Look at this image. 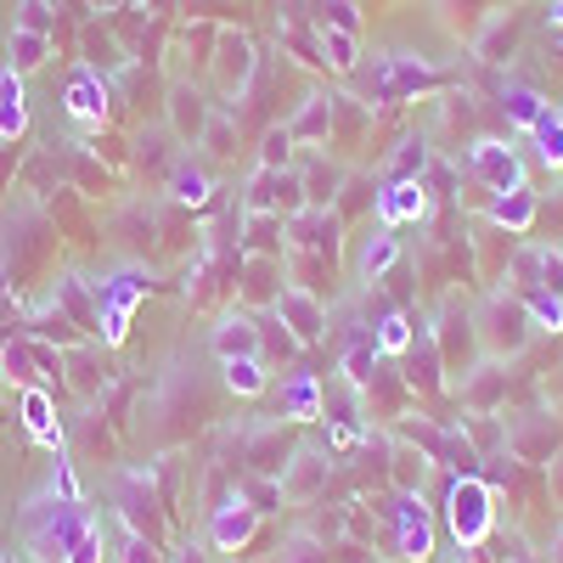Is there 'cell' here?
<instances>
[{"label": "cell", "mask_w": 563, "mask_h": 563, "mask_svg": "<svg viewBox=\"0 0 563 563\" xmlns=\"http://www.w3.org/2000/svg\"><path fill=\"white\" fill-rule=\"evenodd\" d=\"M97 7H102V12H124V7H130V0H97Z\"/></svg>", "instance_id": "cell-58"}, {"label": "cell", "mask_w": 563, "mask_h": 563, "mask_svg": "<svg viewBox=\"0 0 563 563\" xmlns=\"http://www.w3.org/2000/svg\"><path fill=\"white\" fill-rule=\"evenodd\" d=\"M552 18H558V23H563V0H558V7H552Z\"/></svg>", "instance_id": "cell-59"}, {"label": "cell", "mask_w": 563, "mask_h": 563, "mask_svg": "<svg viewBox=\"0 0 563 563\" xmlns=\"http://www.w3.org/2000/svg\"><path fill=\"white\" fill-rule=\"evenodd\" d=\"M85 519H90V512H85L79 501H52L45 512H34V519H29L23 558H29V563H63V558H68V547L79 541Z\"/></svg>", "instance_id": "cell-6"}, {"label": "cell", "mask_w": 563, "mask_h": 563, "mask_svg": "<svg viewBox=\"0 0 563 563\" xmlns=\"http://www.w3.org/2000/svg\"><path fill=\"white\" fill-rule=\"evenodd\" d=\"M288 243H294V254L333 260V249H339V214L333 209H299L288 220Z\"/></svg>", "instance_id": "cell-21"}, {"label": "cell", "mask_w": 563, "mask_h": 563, "mask_svg": "<svg viewBox=\"0 0 563 563\" xmlns=\"http://www.w3.org/2000/svg\"><path fill=\"white\" fill-rule=\"evenodd\" d=\"M294 456V434H288V422H254L249 440H243V462H249V474L260 479H282V467H288Z\"/></svg>", "instance_id": "cell-17"}, {"label": "cell", "mask_w": 563, "mask_h": 563, "mask_svg": "<svg viewBox=\"0 0 563 563\" xmlns=\"http://www.w3.org/2000/svg\"><path fill=\"white\" fill-rule=\"evenodd\" d=\"M63 366H68V384H74L79 400H97V395H102V384H108V361H102L97 344H68Z\"/></svg>", "instance_id": "cell-28"}, {"label": "cell", "mask_w": 563, "mask_h": 563, "mask_svg": "<svg viewBox=\"0 0 563 563\" xmlns=\"http://www.w3.org/2000/svg\"><path fill=\"white\" fill-rule=\"evenodd\" d=\"M512 40H519V23H512V18H490V29L479 34V57L485 63H501V52H512Z\"/></svg>", "instance_id": "cell-48"}, {"label": "cell", "mask_w": 563, "mask_h": 563, "mask_svg": "<svg viewBox=\"0 0 563 563\" xmlns=\"http://www.w3.org/2000/svg\"><path fill=\"white\" fill-rule=\"evenodd\" d=\"M422 164H429V141L422 135H406L400 153L384 164V180H406V175H422Z\"/></svg>", "instance_id": "cell-46"}, {"label": "cell", "mask_w": 563, "mask_h": 563, "mask_svg": "<svg viewBox=\"0 0 563 563\" xmlns=\"http://www.w3.org/2000/svg\"><path fill=\"white\" fill-rule=\"evenodd\" d=\"M547 490H552V507L563 512V451L547 456Z\"/></svg>", "instance_id": "cell-55"}, {"label": "cell", "mask_w": 563, "mask_h": 563, "mask_svg": "<svg viewBox=\"0 0 563 563\" xmlns=\"http://www.w3.org/2000/svg\"><path fill=\"white\" fill-rule=\"evenodd\" d=\"M305 203V180L299 169H254L249 175V192H243V214H282V220H294Z\"/></svg>", "instance_id": "cell-8"}, {"label": "cell", "mask_w": 563, "mask_h": 563, "mask_svg": "<svg viewBox=\"0 0 563 563\" xmlns=\"http://www.w3.org/2000/svg\"><path fill=\"white\" fill-rule=\"evenodd\" d=\"M294 147H299V141L288 135V124H271L265 141H260V164L254 169H288L294 164Z\"/></svg>", "instance_id": "cell-44"}, {"label": "cell", "mask_w": 563, "mask_h": 563, "mask_svg": "<svg viewBox=\"0 0 563 563\" xmlns=\"http://www.w3.org/2000/svg\"><path fill=\"white\" fill-rule=\"evenodd\" d=\"M90 294H97V333L113 350V344L130 339V321H135L141 299L153 294V282H147V271H119V276L90 282Z\"/></svg>", "instance_id": "cell-4"}, {"label": "cell", "mask_w": 563, "mask_h": 563, "mask_svg": "<svg viewBox=\"0 0 563 563\" xmlns=\"http://www.w3.org/2000/svg\"><path fill=\"white\" fill-rule=\"evenodd\" d=\"M113 507H119V519H124V530H141V536H153V525H158V496H153V479L141 474V467H119L113 474Z\"/></svg>", "instance_id": "cell-18"}, {"label": "cell", "mask_w": 563, "mask_h": 563, "mask_svg": "<svg viewBox=\"0 0 563 563\" xmlns=\"http://www.w3.org/2000/svg\"><path fill=\"white\" fill-rule=\"evenodd\" d=\"M389 456H395V467H389L395 490H406V496H422V479L434 474V456L422 451V445H411V440H395V445H389Z\"/></svg>", "instance_id": "cell-32"}, {"label": "cell", "mask_w": 563, "mask_h": 563, "mask_svg": "<svg viewBox=\"0 0 563 563\" xmlns=\"http://www.w3.org/2000/svg\"><path fill=\"white\" fill-rule=\"evenodd\" d=\"M445 530L462 552H479L496 536V485L479 474H456V485L445 490Z\"/></svg>", "instance_id": "cell-2"}, {"label": "cell", "mask_w": 563, "mask_h": 563, "mask_svg": "<svg viewBox=\"0 0 563 563\" xmlns=\"http://www.w3.org/2000/svg\"><path fill=\"white\" fill-rule=\"evenodd\" d=\"M198 147H203L209 164H231V158H238V113L214 108V119H209V130H203Z\"/></svg>", "instance_id": "cell-39"}, {"label": "cell", "mask_w": 563, "mask_h": 563, "mask_svg": "<svg viewBox=\"0 0 563 563\" xmlns=\"http://www.w3.org/2000/svg\"><path fill=\"white\" fill-rule=\"evenodd\" d=\"M209 344H214V355H220V361L260 355V344H265V327H260L249 310H225V316L209 327Z\"/></svg>", "instance_id": "cell-20"}, {"label": "cell", "mask_w": 563, "mask_h": 563, "mask_svg": "<svg viewBox=\"0 0 563 563\" xmlns=\"http://www.w3.org/2000/svg\"><path fill=\"white\" fill-rule=\"evenodd\" d=\"M501 113H507L512 124H519V130H530V124L547 113V102L536 97L530 85H507V90H501Z\"/></svg>", "instance_id": "cell-42"}, {"label": "cell", "mask_w": 563, "mask_h": 563, "mask_svg": "<svg viewBox=\"0 0 563 563\" xmlns=\"http://www.w3.org/2000/svg\"><path fill=\"white\" fill-rule=\"evenodd\" d=\"M440 74L417 57H372L350 74V90L366 102V108H389V102H406L417 90H434Z\"/></svg>", "instance_id": "cell-1"}, {"label": "cell", "mask_w": 563, "mask_h": 563, "mask_svg": "<svg viewBox=\"0 0 563 563\" xmlns=\"http://www.w3.org/2000/svg\"><path fill=\"white\" fill-rule=\"evenodd\" d=\"M12 29L52 34V29H57V18H52V7H45V0H18V23H12Z\"/></svg>", "instance_id": "cell-52"}, {"label": "cell", "mask_w": 563, "mask_h": 563, "mask_svg": "<svg viewBox=\"0 0 563 563\" xmlns=\"http://www.w3.org/2000/svg\"><path fill=\"white\" fill-rule=\"evenodd\" d=\"M411 316L406 310H389L384 321H378V333H372V344H378V355H406L411 344H417V333H411Z\"/></svg>", "instance_id": "cell-41"}, {"label": "cell", "mask_w": 563, "mask_h": 563, "mask_svg": "<svg viewBox=\"0 0 563 563\" xmlns=\"http://www.w3.org/2000/svg\"><path fill=\"white\" fill-rule=\"evenodd\" d=\"M467 169H474V180H485L490 192H519V186H525V158H519V147L490 141V135L467 147Z\"/></svg>", "instance_id": "cell-12"}, {"label": "cell", "mask_w": 563, "mask_h": 563, "mask_svg": "<svg viewBox=\"0 0 563 563\" xmlns=\"http://www.w3.org/2000/svg\"><path fill=\"white\" fill-rule=\"evenodd\" d=\"M169 124H153V130H135V164L141 169H158V175H169L175 169V158H180V147H169Z\"/></svg>", "instance_id": "cell-38"}, {"label": "cell", "mask_w": 563, "mask_h": 563, "mask_svg": "<svg viewBox=\"0 0 563 563\" xmlns=\"http://www.w3.org/2000/svg\"><path fill=\"white\" fill-rule=\"evenodd\" d=\"M164 192H169V203H180V209H203V203L214 198V175H209V164H203V158L180 153V158H175V169L164 175Z\"/></svg>", "instance_id": "cell-23"}, {"label": "cell", "mask_w": 563, "mask_h": 563, "mask_svg": "<svg viewBox=\"0 0 563 563\" xmlns=\"http://www.w3.org/2000/svg\"><path fill=\"white\" fill-rule=\"evenodd\" d=\"M276 417L282 422H321V378L316 372H294L276 389Z\"/></svg>", "instance_id": "cell-27"}, {"label": "cell", "mask_w": 563, "mask_h": 563, "mask_svg": "<svg viewBox=\"0 0 563 563\" xmlns=\"http://www.w3.org/2000/svg\"><path fill=\"white\" fill-rule=\"evenodd\" d=\"M378 366H384V355H378V344L372 339H355L344 355H339V378L350 384V389H372V378H378Z\"/></svg>", "instance_id": "cell-36"}, {"label": "cell", "mask_w": 563, "mask_h": 563, "mask_svg": "<svg viewBox=\"0 0 563 563\" xmlns=\"http://www.w3.org/2000/svg\"><path fill=\"white\" fill-rule=\"evenodd\" d=\"M29 130V90H23V74L0 68V141H18Z\"/></svg>", "instance_id": "cell-34"}, {"label": "cell", "mask_w": 563, "mask_h": 563, "mask_svg": "<svg viewBox=\"0 0 563 563\" xmlns=\"http://www.w3.org/2000/svg\"><path fill=\"white\" fill-rule=\"evenodd\" d=\"M220 372H225V389H231V395H243V400H254V395H265V389H271L265 355H238V361H220Z\"/></svg>", "instance_id": "cell-37"}, {"label": "cell", "mask_w": 563, "mask_h": 563, "mask_svg": "<svg viewBox=\"0 0 563 563\" xmlns=\"http://www.w3.org/2000/svg\"><path fill=\"white\" fill-rule=\"evenodd\" d=\"M389 525H395V552L400 563H429L434 558V512L422 507V496H395L389 507Z\"/></svg>", "instance_id": "cell-10"}, {"label": "cell", "mask_w": 563, "mask_h": 563, "mask_svg": "<svg viewBox=\"0 0 563 563\" xmlns=\"http://www.w3.org/2000/svg\"><path fill=\"white\" fill-rule=\"evenodd\" d=\"M462 440L485 456H507V422H496V411H467L462 417Z\"/></svg>", "instance_id": "cell-35"}, {"label": "cell", "mask_w": 563, "mask_h": 563, "mask_svg": "<svg viewBox=\"0 0 563 563\" xmlns=\"http://www.w3.org/2000/svg\"><path fill=\"white\" fill-rule=\"evenodd\" d=\"M214 119V102H209V90H198L192 79H175L169 85V135L180 141V147H198L203 130Z\"/></svg>", "instance_id": "cell-16"}, {"label": "cell", "mask_w": 563, "mask_h": 563, "mask_svg": "<svg viewBox=\"0 0 563 563\" xmlns=\"http://www.w3.org/2000/svg\"><path fill=\"white\" fill-rule=\"evenodd\" d=\"M254 536H260V512L243 501V490H231V496H220L209 507V541H214V552H243Z\"/></svg>", "instance_id": "cell-13"}, {"label": "cell", "mask_w": 563, "mask_h": 563, "mask_svg": "<svg viewBox=\"0 0 563 563\" xmlns=\"http://www.w3.org/2000/svg\"><path fill=\"white\" fill-rule=\"evenodd\" d=\"M536 214H541V198L530 192V186H519V192H496V203H490V225H501L507 238H525V231L536 225Z\"/></svg>", "instance_id": "cell-30"}, {"label": "cell", "mask_w": 563, "mask_h": 563, "mask_svg": "<svg viewBox=\"0 0 563 563\" xmlns=\"http://www.w3.org/2000/svg\"><path fill=\"white\" fill-rule=\"evenodd\" d=\"M282 288H288V271L276 254H249L243 260V305L249 310H276Z\"/></svg>", "instance_id": "cell-22"}, {"label": "cell", "mask_w": 563, "mask_h": 563, "mask_svg": "<svg viewBox=\"0 0 563 563\" xmlns=\"http://www.w3.org/2000/svg\"><path fill=\"white\" fill-rule=\"evenodd\" d=\"M474 327H479V350L485 361H501V355H519L530 344V310L525 299H512V294H490L479 310H474Z\"/></svg>", "instance_id": "cell-5"}, {"label": "cell", "mask_w": 563, "mask_h": 563, "mask_svg": "<svg viewBox=\"0 0 563 563\" xmlns=\"http://www.w3.org/2000/svg\"><path fill=\"white\" fill-rule=\"evenodd\" d=\"M63 113H68L74 124H85V130H102V124H108V79L90 68V63H79V68L68 74V85H63Z\"/></svg>", "instance_id": "cell-14"}, {"label": "cell", "mask_w": 563, "mask_h": 563, "mask_svg": "<svg viewBox=\"0 0 563 563\" xmlns=\"http://www.w3.org/2000/svg\"><path fill=\"white\" fill-rule=\"evenodd\" d=\"M558 119H563V113H558Z\"/></svg>", "instance_id": "cell-61"}, {"label": "cell", "mask_w": 563, "mask_h": 563, "mask_svg": "<svg viewBox=\"0 0 563 563\" xmlns=\"http://www.w3.org/2000/svg\"><path fill=\"white\" fill-rule=\"evenodd\" d=\"M530 135H536V153H541V164L563 169V119H558V113H541V119L530 124Z\"/></svg>", "instance_id": "cell-45"}, {"label": "cell", "mask_w": 563, "mask_h": 563, "mask_svg": "<svg viewBox=\"0 0 563 563\" xmlns=\"http://www.w3.org/2000/svg\"><path fill=\"white\" fill-rule=\"evenodd\" d=\"M113 563H164V558H158V541H153V536L124 530V536H119V552H113Z\"/></svg>", "instance_id": "cell-50"}, {"label": "cell", "mask_w": 563, "mask_h": 563, "mask_svg": "<svg viewBox=\"0 0 563 563\" xmlns=\"http://www.w3.org/2000/svg\"><path fill=\"white\" fill-rule=\"evenodd\" d=\"M547 563H563V525H558L552 541H547Z\"/></svg>", "instance_id": "cell-56"}, {"label": "cell", "mask_w": 563, "mask_h": 563, "mask_svg": "<svg viewBox=\"0 0 563 563\" xmlns=\"http://www.w3.org/2000/svg\"><path fill=\"white\" fill-rule=\"evenodd\" d=\"M547 411H530V417H519V422H507V451L512 456H525V462H547L552 456V445L558 440H547Z\"/></svg>", "instance_id": "cell-31"}, {"label": "cell", "mask_w": 563, "mask_h": 563, "mask_svg": "<svg viewBox=\"0 0 563 563\" xmlns=\"http://www.w3.org/2000/svg\"><path fill=\"white\" fill-rule=\"evenodd\" d=\"M18 411H23V429L40 440V445H63V422H57V400H52V389L45 384H23L18 389Z\"/></svg>", "instance_id": "cell-25"}, {"label": "cell", "mask_w": 563, "mask_h": 563, "mask_svg": "<svg viewBox=\"0 0 563 563\" xmlns=\"http://www.w3.org/2000/svg\"><path fill=\"white\" fill-rule=\"evenodd\" d=\"M271 316L288 327L299 350H310V344L327 339V305H321V294H310V288H282V299H276Z\"/></svg>", "instance_id": "cell-15"}, {"label": "cell", "mask_w": 563, "mask_h": 563, "mask_svg": "<svg viewBox=\"0 0 563 563\" xmlns=\"http://www.w3.org/2000/svg\"><path fill=\"white\" fill-rule=\"evenodd\" d=\"M175 563H203V552H198V547H186V552H180Z\"/></svg>", "instance_id": "cell-57"}, {"label": "cell", "mask_w": 563, "mask_h": 563, "mask_svg": "<svg viewBox=\"0 0 563 563\" xmlns=\"http://www.w3.org/2000/svg\"><path fill=\"white\" fill-rule=\"evenodd\" d=\"M434 333V350H440V372H445V384H467L474 378V366L485 361V350H479V327H474V310H467L462 299H451L445 310H440V327H429Z\"/></svg>", "instance_id": "cell-3"}, {"label": "cell", "mask_w": 563, "mask_h": 563, "mask_svg": "<svg viewBox=\"0 0 563 563\" xmlns=\"http://www.w3.org/2000/svg\"><path fill=\"white\" fill-rule=\"evenodd\" d=\"M282 563H327V552H321L310 536H294V541H288V558H282Z\"/></svg>", "instance_id": "cell-54"}, {"label": "cell", "mask_w": 563, "mask_h": 563, "mask_svg": "<svg viewBox=\"0 0 563 563\" xmlns=\"http://www.w3.org/2000/svg\"><path fill=\"white\" fill-rule=\"evenodd\" d=\"M536 265H541V288L563 299V249H541Z\"/></svg>", "instance_id": "cell-53"}, {"label": "cell", "mask_w": 563, "mask_h": 563, "mask_svg": "<svg viewBox=\"0 0 563 563\" xmlns=\"http://www.w3.org/2000/svg\"><path fill=\"white\" fill-rule=\"evenodd\" d=\"M209 68H214V90H220V97H243V90L254 85V74H260V45H254V34L220 29Z\"/></svg>", "instance_id": "cell-7"}, {"label": "cell", "mask_w": 563, "mask_h": 563, "mask_svg": "<svg viewBox=\"0 0 563 563\" xmlns=\"http://www.w3.org/2000/svg\"><path fill=\"white\" fill-rule=\"evenodd\" d=\"M63 563H108V552H102V525H97V519H85V530H79V541L68 547Z\"/></svg>", "instance_id": "cell-51"}, {"label": "cell", "mask_w": 563, "mask_h": 563, "mask_svg": "<svg viewBox=\"0 0 563 563\" xmlns=\"http://www.w3.org/2000/svg\"><path fill=\"white\" fill-rule=\"evenodd\" d=\"M294 169H299V180H305V203H310V209H333L339 192H344V180H350V169L333 164L327 153H305V164H294Z\"/></svg>", "instance_id": "cell-24"}, {"label": "cell", "mask_w": 563, "mask_h": 563, "mask_svg": "<svg viewBox=\"0 0 563 563\" xmlns=\"http://www.w3.org/2000/svg\"><path fill=\"white\" fill-rule=\"evenodd\" d=\"M0 34H12V29H0Z\"/></svg>", "instance_id": "cell-60"}, {"label": "cell", "mask_w": 563, "mask_h": 563, "mask_svg": "<svg viewBox=\"0 0 563 563\" xmlns=\"http://www.w3.org/2000/svg\"><path fill=\"white\" fill-rule=\"evenodd\" d=\"M395 265H400V238L389 225L366 231V238L355 243V282H366V288H372V282H384Z\"/></svg>", "instance_id": "cell-26"}, {"label": "cell", "mask_w": 563, "mask_h": 563, "mask_svg": "<svg viewBox=\"0 0 563 563\" xmlns=\"http://www.w3.org/2000/svg\"><path fill=\"white\" fill-rule=\"evenodd\" d=\"M378 225H389V231H400V225H411V220H422L429 214V186H422V175H406V180H384L378 186Z\"/></svg>", "instance_id": "cell-19"}, {"label": "cell", "mask_w": 563, "mask_h": 563, "mask_svg": "<svg viewBox=\"0 0 563 563\" xmlns=\"http://www.w3.org/2000/svg\"><path fill=\"white\" fill-rule=\"evenodd\" d=\"M333 113H339L333 90H310V97L299 102V113L288 119V135H294V141H327V130H333Z\"/></svg>", "instance_id": "cell-29"}, {"label": "cell", "mask_w": 563, "mask_h": 563, "mask_svg": "<svg viewBox=\"0 0 563 563\" xmlns=\"http://www.w3.org/2000/svg\"><path fill=\"white\" fill-rule=\"evenodd\" d=\"M327 479H333V451H321V445H294L288 467H282V507H310Z\"/></svg>", "instance_id": "cell-9"}, {"label": "cell", "mask_w": 563, "mask_h": 563, "mask_svg": "<svg viewBox=\"0 0 563 563\" xmlns=\"http://www.w3.org/2000/svg\"><path fill=\"white\" fill-rule=\"evenodd\" d=\"M7 57H12V63H7L12 74H34L45 57H52V34H29V29H12V34H7Z\"/></svg>", "instance_id": "cell-40"}, {"label": "cell", "mask_w": 563, "mask_h": 563, "mask_svg": "<svg viewBox=\"0 0 563 563\" xmlns=\"http://www.w3.org/2000/svg\"><path fill=\"white\" fill-rule=\"evenodd\" d=\"M316 63H327L333 74H355L361 68V34H344V29H321L316 23Z\"/></svg>", "instance_id": "cell-33"}, {"label": "cell", "mask_w": 563, "mask_h": 563, "mask_svg": "<svg viewBox=\"0 0 563 563\" xmlns=\"http://www.w3.org/2000/svg\"><path fill=\"white\" fill-rule=\"evenodd\" d=\"M310 23L361 34V7H355V0H310Z\"/></svg>", "instance_id": "cell-43"}, {"label": "cell", "mask_w": 563, "mask_h": 563, "mask_svg": "<svg viewBox=\"0 0 563 563\" xmlns=\"http://www.w3.org/2000/svg\"><path fill=\"white\" fill-rule=\"evenodd\" d=\"M0 366H7L18 384H52V378H63V355H57V344H52V339H40V333L12 339L7 350H0Z\"/></svg>", "instance_id": "cell-11"}, {"label": "cell", "mask_w": 563, "mask_h": 563, "mask_svg": "<svg viewBox=\"0 0 563 563\" xmlns=\"http://www.w3.org/2000/svg\"><path fill=\"white\" fill-rule=\"evenodd\" d=\"M525 310L536 327H547V333H563V299L547 294V288H525Z\"/></svg>", "instance_id": "cell-47"}, {"label": "cell", "mask_w": 563, "mask_h": 563, "mask_svg": "<svg viewBox=\"0 0 563 563\" xmlns=\"http://www.w3.org/2000/svg\"><path fill=\"white\" fill-rule=\"evenodd\" d=\"M238 490H243V501H249V507L260 512V519H265V512H276V507H282V485H276V479H260V474H249V479H243Z\"/></svg>", "instance_id": "cell-49"}]
</instances>
